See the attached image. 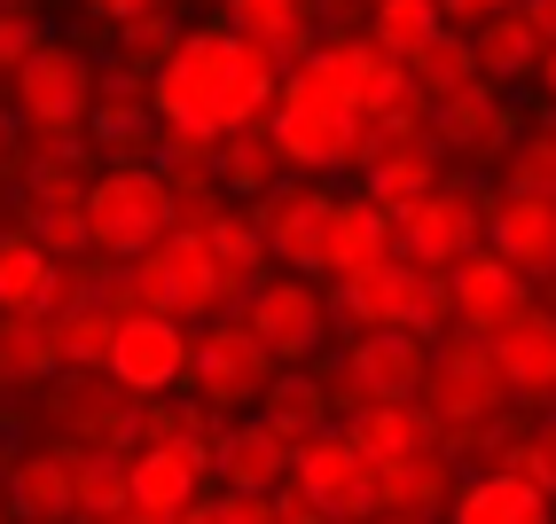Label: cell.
<instances>
[{
  "label": "cell",
  "instance_id": "1",
  "mask_svg": "<svg viewBox=\"0 0 556 524\" xmlns=\"http://www.w3.org/2000/svg\"><path fill=\"white\" fill-rule=\"evenodd\" d=\"M275 87H282L275 55L212 16V24H197V31H180L173 55L150 71V110H157L165 126H197V133L219 141L228 126L267 118V110H275Z\"/></svg>",
  "mask_w": 556,
  "mask_h": 524
},
{
  "label": "cell",
  "instance_id": "2",
  "mask_svg": "<svg viewBox=\"0 0 556 524\" xmlns=\"http://www.w3.org/2000/svg\"><path fill=\"white\" fill-rule=\"evenodd\" d=\"M267 126H275V141H282V165H290V172H314V180L345 172L353 133H361V110L345 102V87H338V71H329L321 48H314L306 63L282 71Z\"/></svg>",
  "mask_w": 556,
  "mask_h": 524
},
{
  "label": "cell",
  "instance_id": "3",
  "mask_svg": "<svg viewBox=\"0 0 556 524\" xmlns=\"http://www.w3.org/2000/svg\"><path fill=\"white\" fill-rule=\"evenodd\" d=\"M329 321L345 336H368V329H416V336H447L455 329V306H447V274H424L407 258H377L368 274H345L329 282Z\"/></svg>",
  "mask_w": 556,
  "mask_h": 524
},
{
  "label": "cell",
  "instance_id": "4",
  "mask_svg": "<svg viewBox=\"0 0 556 524\" xmlns=\"http://www.w3.org/2000/svg\"><path fill=\"white\" fill-rule=\"evenodd\" d=\"M173 228V196L157 165H94L87 180V235L102 258H141Z\"/></svg>",
  "mask_w": 556,
  "mask_h": 524
},
{
  "label": "cell",
  "instance_id": "5",
  "mask_svg": "<svg viewBox=\"0 0 556 524\" xmlns=\"http://www.w3.org/2000/svg\"><path fill=\"white\" fill-rule=\"evenodd\" d=\"M275 368H282V360L243 329V314H212V321L197 329V353H189V399H204L212 416L236 423V416H251V407L267 399Z\"/></svg>",
  "mask_w": 556,
  "mask_h": 524
},
{
  "label": "cell",
  "instance_id": "6",
  "mask_svg": "<svg viewBox=\"0 0 556 524\" xmlns=\"http://www.w3.org/2000/svg\"><path fill=\"white\" fill-rule=\"evenodd\" d=\"M40 407H48V423L63 431L55 446H87V455H134V416H141V399L110 376V368H63V376L40 384Z\"/></svg>",
  "mask_w": 556,
  "mask_h": 524
},
{
  "label": "cell",
  "instance_id": "7",
  "mask_svg": "<svg viewBox=\"0 0 556 524\" xmlns=\"http://www.w3.org/2000/svg\"><path fill=\"white\" fill-rule=\"evenodd\" d=\"M251 228L267 243V258L282 274H314L321 282V258H329V228H338V189H321L314 172L299 180H275L267 196H251Z\"/></svg>",
  "mask_w": 556,
  "mask_h": 524
},
{
  "label": "cell",
  "instance_id": "8",
  "mask_svg": "<svg viewBox=\"0 0 556 524\" xmlns=\"http://www.w3.org/2000/svg\"><path fill=\"white\" fill-rule=\"evenodd\" d=\"M424 376H431V336H416V329H368L345 345L338 368H321L329 407H345V416L361 399H416Z\"/></svg>",
  "mask_w": 556,
  "mask_h": 524
},
{
  "label": "cell",
  "instance_id": "9",
  "mask_svg": "<svg viewBox=\"0 0 556 524\" xmlns=\"http://www.w3.org/2000/svg\"><path fill=\"white\" fill-rule=\"evenodd\" d=\"M243 329H251L282 368H306L329 336H338V321H329V290H321L314 274H282V267L243 297Z\"/></svg>",
  "mask_w": 556,
  "mask_h": 524
},
{
  "label": "cell",
  "instance_id": "10",
  "mask_svg": "<svg viewBox=\"0 0 556 524\" xmlns=\"http://www.w3.org/2000/svg\"><path fill=\"white\" fill-rule=\"evenodd\" d=\"M392 243H400L407 267L447 274L455 258H470L478 243H486V196L463 189V180H439V189H424L416 204L392 219Z\"/></svg>",
  "mask_w": 556,
  "mask_h": 524
},
{
  "label": "cell",
  "instance_id": "11",
  "mask_svg": "<svg viewBox=\"0 0 556 524\" xmlns=\"http://www.w3.org/2000/svg\"><path fill=\"white\" fill-rule=\"evenodd\" d=\"M416 399L439 416V431L447 423H486V416H502V407H517L509 384H502V368H494V353H486V336H470V329L431 336V376H424Z\"/></svg>",
  "mask_w": 556,
  "mask_h": 524
},
{
  "label": "cell",
  "instance_id": "12",
  "mask_svg": "<svg viewBox=\"0 0 556 524\" xmlns=\"http://www.w3.org/2000/svg\"><path fill=\"white\" fill-rule=\"evenodd\" d=\"M290 485H299L306 501H321L338 524H368V516H377V462L345 438V423H329V431L290 446Z\"/></svg>",
  "mask_w": 556,
  "mask_h": 524
},
{
  "label": "cell",
  "instance_id": "13",
  "mask_svg": "<svg viewBox=\"0 0 556 524\" xmlns=\"http://www.w3.org/2000/svg\"><path fill=\"white\" fill-rule=\"evenodd\" d=\"M9 94L24 110V126H87V110H94V63L71 40H31V55L9 71Z\"/></svg>",
  "mask_w": 556,
  "mask_h": 524
},
{
  "label": "cell",
  "instance_id": "14",
  "mask_svg": "<svg viewBox=\"0 0 556 524\" xmlns=\"http://www.w3.org/2000/svg\"><path fill=\"white\" fill-rule=\"evenodd\" d=\"M126 267L157 297V314H173V321H212L219 314V267H212L197 228H165L141 258H126Z\"/></svg>",
  "mask_w": 556,
  "mask_h": 524
},
{
  "label": "cell",
  "instance_id": "15",
  "mask_svg": "<svg viewBox=\"0 0 556 524\" xmlns=\"http://www.w3.org/2000/svg\"><path fill=\"white\" fill-rule=\"evenodd\" d=\"M517 133H526V118L509 110L502 87H463L455 102H439V118H431V141H439V157H455L463 172H502V157L517 149Z\"/></svg>",
  "mask_w": 556,
  "mask_h": 524
},
{
  "label": "cell",
  "instance_id": "16",
  "mask_svg": "<svg viewBox=\"0 0 556 524\" xmlns=\"http://www.w3.org/2000/svg\"><path fill=\"white\" fill-rule=\"evenodd\" d=\"M189 353H197V329L173 321V314H134L110 336V376H118L134 399H157V392H189Z\"/></svg>",
  "mask_w": 556,
  "mask_h": 524
},
{
  "label": "cell",
  "instance_id": "17",
  "mask_svg": "<svg viewBox=\"0 0 556 524\" xmlns=\"http://www.w3.org/2000/svg\"><path fill=\"white\" fill-rule=\"evenodd\" d=\"M486 353H494V368H502L509 399L526 407V416H548V407H556V306H541V297H533L517 321H502V329L486 336Z\"/></svg>",
  "mask_w": 556,
  "mask_h": 524
},
{
  "label": "cell",
  "instance_id": "18",
  "mask_svg": "<svg viewBox=\"0 0 556 524\" xmlns=\"http://www.w3.org/2000/svg\"><path fill=\"white\" fill-rule=\"evenodd\" d=\"M447 306H455V329L470 336H494L502 321H517L533 306V282L509 267V258H494L486 243H478L470 258H455L447 267Z\"/></svg>",
  "mask_w": 556,
  "mask_h": 524
},
{
  "label": "cell",
  "instance_id": "19",
  "mask_svg": "<svg viewBox=\"0 0 556 524\" xmlns=\"http://www.w3.org/2000/svg\"><path fill=\"white\" fill-rule=\"evenodd\" d=\"M486 251L509 258V267L541 290L556 274V196H526V189L486 196Z\"/></svg>",
  "mask_w": 556,
  "mask_h": 524
},
{
  "label": "cell",
  "instance_id": "20",
  "mask_svg": "<svg viewBox=\"0 0 556 524\" xmlns=\"http://www.w3.org/2000/svg\"><path fill=\"white\" fill-rule=\"evenodd\" d=\"M212 477L228 494H282L290 485V438L267 416H236L212 446Z\"/></svg>",
  "mask_w": 556,
  "mask_h": 524
},
{
  "label": "cell",
  "instance_id": "21",
  "mask_svg": "<svg viewBox=\"0 0 556 524\" xmlns=\"http://www.w3.org/2000/svg\"><path fill=\"white\" fill-rule=\"evenodd\" d=\"M0 501L9 524H71V455L63 446H16L9 470H0Z\"/></svg>",
  "mask_w": 556,
  "mask_h": 524
},
{
  "label": "cell",
  "instance_id": "22",
  "mask_svg": "<svg viewBox=\"0 0 556 524\" xmlns=\"http://www.w3.org/2000/svg\"><path fill=\"white\" fill-rule=\"evenodd\" d=\"M204 477H212V462L197 455V446H134L126 455V501L165 524V516H180L204 494Z\"/></svg>",
  "mask_w": 556,
  "mask_h": 524
},
{
  "label": "cell",
  "instance_id": "23",
  "mask_svg": "<svg viewBox=\"0 0 556 524\" xmlns=\"http://www.w3.org/2000/svg\"><path fill=\"white\" fill-rule=\"evenodd\" d=\"M541 55H548V31H541V16L526 0H509V9L486 16V24H470V63H478L486 87H526L541 71Z\"/></svg>",
  "mask_w": 556,
  "mask_h": 524
},
{
  "label": "cell",
  "instance_id": "24",
  "mask_svg": "<svg viewBox=\"0 0 556 524\" xmlns=\"http://www.w3.org/2000/svg\"><path fill=\"white\" fill-rule=\"evenodd\" d=\"M439 524H556V501L509 470H463Z\"/></svg>",
  "mask_w": 556,
  "mask_h": 524
},
{
  "label": "cell",
  "instance_id": "25",
  "mask_svg": "<svg viewBox=\"0 0 556 524\" xmlns=\"http://www.w3.org/2000/svg\"><path fill=\"white\" fill-rule=\"evenodd\" d=\"M455 477H463V462L447 455V446H424V455H400V462H377V516L392 509V516H447V501H455Z\"/></svg>",
  "mask_w": 556,
  "mask_h": 524
},
{
  "label": "cell",
  "instance_id": "26",
  "mask_svg": "<svg viewBox=\"0 0 556 524\" xmlns=\"http://www.w3.org/2000/svg\"><path fill=\"white\" fill-rule=\"evenodd\" d=\"M219 24L243 31V40H258L275 55V71L306 63L321 48V24H314V0H219Z\"/></svg>",
  "mask_w": 556,
  "mask_h": 524
},
{
  "label": "cell",
  "instance_id": "27",
  "mask_svg": "<svg viewBox=\"0 0 556 524\" xmlns=\"http://www.w3.org/2000/svg\"><path fill=\"white\" fill-rule=\"evenodd\" d=\"M321 55H329V71H338V87H345V102L361 110V118H377L384 102L407 94V63L384 55L368 31H321Z\"/></svg>",
  "mask_w": 556,
  "mask_h": 524
},
{
  "label": "cell",
  "instance_id": "28",
  "mask_svg": "<svg viewBox=\"0 0 556 524\" xmlns=\"http://www.w3.org/2000/svg\"><path fill=\"white\" fill-rule=\"evenodd\" d=\"M345 438L361 446L368 462H400V455H424L439 446V416L424 399H361L345 416Z\"/></svg>",
  "mask_w": 556,
  "mask_h": 524
},
{
  "label": "cell",
  "instance_id": "29",
  "mask_svg": "<svg viewBox=\"0 0 556 524\" xmlns=\"http://www.w3.org/2000/svg\"><path fill=\"white\" fill-rule=\"evenodd\" d=\"M204 251H212V267H219V314H243V297L275 274V258H267V243H258L251 212H236V204L204 228Z\"/></svg>",
  "mask_w": 556,
  "mask_h": 524
},
{
  "label": "cell",
  "instance_id": "30",
  "mask_svg": "<svg viewBox=\"0 0 556 524\" xmlns=\"http://www.w3.org/2000/svg\"><path fill=\"white\" fill-rule=\"evenodd\" d=\"M392 212L377 196H338V228H329V258H321V282H345L368 274L377 258H392Z\"/></svg>",
  "mask_w": 556,
  "mask_h": 524
},
{
  "label": "cell",
  "instance_id": "31",
  "mask_svg": "<svg viewBox=\"0 0 556 524\" xmlns=\"http://www.w3.org/2000/svg\"><path fill=\"white\" fill-rule=\"evenodd\" d=\"M212 172H219V189H228V196H243V204H251V196H267L290 165H282L275 126H267V118H251V126H228V133H219Z\"/></svg>",
  "mask_w": 556,
  "mask_h": 524
},
{
  "label": "cell",
  "instance_id": "32",
  "mask_svg": "<svg viewBox=\"0 0 556 524\" xmlns=\"http://www.w3.org/2000/svg\"><path fill=\"white\" fill-rule=\"evenodd\" d=\"M439 180H447V157H439V141H384V157L361 172V196H377V204L400 219L424 189H439Z\"/></svg>",
  "mask_w": 556,
  "mask_h": 524
},
{
  "label": "cell",
  "instance_id": "33",
  "mask_svg": "<svg viewBox=\"0 0 556 524\" xmlns=\"http://www.w3.org/2000/svg\"><path fill=\"white\" fill-rule=\"evenodd\" d=\"M48 376H63L55 314H0V392H40Z\"/></svg>",
  "mask_w": 556,
  "mask_h": 524
},
{
  "label": "cell",
  "instance_id": "34",
  "mask_svg": "<svg viewBox=\"0 0 556 524\" xmlns=\"http://www.w3.org/2000/svg\"><path fill=\"white\" fill-rule=\"evenodd\" d=\"M55 258L31 243V228H0V314H48L55 306Z\"/></svg>",
  "mask_w": 556,
  "mask_h": 524
},
{
  "label": "cell",
  "instance_id": "35",
  "mask_svg": "<svg viewBox=\"0 0 556 524\" xmlns=\"http://www.w3.org/2000/svg\"><path fill=\"white\" fill-rule=\"evenodd\" d=\"M251 416H267L290 446L299 438H314V431H329V384H321V368H275V384H267V399L251 407Z\"/></svg>",
  "mask_w": 556,
  "mask_h": 524
},
{
  "label": "cell",
  "instance_id": "36",
  "mask_svg": "<svg viewBox=\"0 0 556 524\" xmlns=\"http://www.w3.org/2000/svg\"><path fill=\"white\" fill-rule=\"evenodd\" d=\"M87 149L102 165H157V110L150 102H94Z\"/></svg>",
  "mask_w": 556,
  "mask_h": 524
},
{
  "label": "cell",
  "instance_id": "37",
  "mask_svg": "<svg viewBox=\"0 0 556 524\" xmlns=\"http://www.w3.org/2000/svg\"><path fill=\"white\" fill-rule=\"evenodd\" d=\"M407 63V87H416L431 110L439 102H455L463 87H478V63H470V31H455V24H439L431 40L416 48V55H400Z\"/></svg>",
  "mask_w": 556,
  "mask_h": 524
},
{
  "label": "cell",
  "instance_id": "38",
  "mask_svg": "<svg viewBox=\"0 0 556 524\" xmlns=\"http://www.w3.org/2000/svg\"><path fill=\"white\" fill-rule=\"evenodd\" d=\"M87 165L71 157H24V180H16V219H40V212H79L87 204Z\"/></svg>",
  "mask_w": 556,
  "mask_h": 524
},
{
  "label": "cell",
  "instance_id": "39",
  "mask_svg": "<svg viewBox=\"0 0 556 524\" xmlns=\"http://www.w3.org/2000/svg\"><path fill=\"white\" fill-rule=\"evenodd\" d=\"M71 455V524L79 516H110V509H126V455H87V446H63Z\"/></svg>",
  "mask_w": 556,
  "mask_h": 524
},
{
  "label": "cell",
  "instance_id": "40",
  "mask_svg": "<svg viewBox=\"0 0 556 524\" xmlns=\"http://www.w3.org/2000/svg\"><path fill=\"white\" fill-rule=\"evenodd\" d=\"M165 172V196H173V228H212L219 212H228V189H219V172H212V157L204 165H157Z\"/></svg>",
  "mask_w": 556,
  "mask_h": 524
},
{
  "label": "cell",
  "instance_id": "41",
  "mask_svg": "<svg viewBox=\"0 0 556 524\" xmlns=\"http://www.w3.org/2000/svg\"><path fill=\"white\" fill-rule=\"evenodd\" d=\"M439 31V0H368V40L384 55H416Z\"/></svg>",
  "mask_w": 556,
  "mask_h": 524
},
{
  "label": "cell",
  "instance_id": "42",
  "mask_svg": "<svg viewBox=\"0 0 556 524\" xmlns=\"http://www.w3.org/2000/svg\"><path fill=\"white\" fill-rule=\"evenodd\" d=\"M110 336H118V321H110L102 306L55 314V353H63V368H110Z\"/></svg>",
  "mask_w": 556,
  "mask_h": 524
},
{
  "label": "cell",
  "instance_id": "43",
  "mask_svg": "<svg viewBox=\"0 0 556 524\" xmlns=\"http://www.w3.org/2000/svg\"><path fill=\"white\" fill-rule=\"evenodd\" d=\"M502 189L556 196V133H548V126H526V133H517V149L502 157Z\"/></svg>",
  "mask_w": 556,
  "mask_h": 524
},
{
  "label": "cell",
  "instance_id": "44",
  "mask_svg": "<svg viewBox=\"0 0 556 524\" xmlns=\"http://www.w3.org/2000/svg\"><path fill=\"white\" fill-rule=\"evenodd\" d=\"M173 40H180L173 9H141V16H126V24H110V48H118L126 63H141V71H157V63L173 55Z\"/></svg>",
  "mask_w": 556,
  "mask_h": 524
},
{
  "label": "cell",
  "instance_id": "45",
  "mask_svg": "<svg viewBox=\"0 0 556 524\" xmlns=\"http://www.w3.org/2000/svg\"><path fill=\"white\" fill-rule=\"evenodd\" d=\"M16 228H31V243H40L55 267L63 258H87L94 251V235H87V204L79 212H40V219H16Z\"/></svg>",
  "mask_w": 556,
  "mask_h": 524
},
{
  "label": "cell",
  "instance_id": "46",
  "mask_svg": "<svg viewBox=\"0 0 556 524\" xmlns=\"http://www.w3.org/2000/svg\"><path fill=\"white\" fill-rule=\"evenodd\" d=\"M31 40H40V24H31V0H0V79L31 55Z\"/></svg>",
  "mask_w": 556,
  "mask_h": 524
},
{
  "label": "cell",
  "instance_id": "47",
  "mask_svg": "<svg viewBox=\"0 0 556 524\" xmlns=\"http://www.w3.org/2000/svg\"><path fill=\"white\" fill-rule=\"evenodd\" d=\"M204 509H212V524H275V494H204Z\"/></svg>",
  "mask_w": 556,
  "mask_h": 524
},
{
  "label": "cell",
  "instance_id": "48",
  "mask_svg": "<svg viewBox=\"0 0 556 524\" xmlns=\"http://www.w3.org/2000/svg\"><path fill=\"white\" fill-rule=\"evenodd\" d=\"M275 524H338V516H329L321 501H306L299 485H282V494H275Z\"/></svg>",
  "mask_w": 556,
  "mask_h": 524
},
{
  "label": "cell",
  "instance_id": "49",
  "mask_svg": "<svg viewBox=\"0 0 556 524\" xmlns=\"http://www.w3.org/2000/svg\"><path fill=\"white\" fill-rule=\"evenodd\" d=\"M509 0H439V24H455V31H470V24H486V16H502Z\"/></svg>",
  "mask_w": 556,
  "mask_h": 524
},
{
  "label": "cell",
  "instance_id": "50",
  "mask_svg": "<svg viewBox=\"0 0 556 524\" xmlns=\"http://www.w3.org/2000/svg\"><path fill=\"white\" fill-rule=\"evenodd\" d=\"M533 446H541V470H548V501H556V407L533 423Z\"/></svg>",
  "mask_w": 556,
  "mask_h": 524
},
{
  "label": "cell",
  "instance_id": "51",
  "mask_svg": "<svg viewBox=\"0 0 556 524\" xmlns=\"http://www.w3.org/2000/svg\"><path fill=\"white\" fill-rule=\"evenodd\" d=\"M79 524H157V516H141V509L126 501V509H110V516H79Z\"/></svg>",
  "mask_w": 556,
  "mask_h": 524
},
{
  "label": "cell",
  "instance_id": "52",
  "mask_svg": "<svg viewBox=\"0 0 556 524\" xmlns=\"http://www.w3.org/2000/svg\"><path fill=\"white\" fill-rule=\"evenodd\" d=\"M533 79H541V94L556 102V40H548V55H541V71H533Z\"/></svg>",
  "mask_w": 556,
  "mask_h": 524
},
{
  "label": "cell",
  "instance_id": "53",
  "mask_svg": "<svg viewBox=\"0 0 556 524\" xmlns=\"http://www.w3.org/2000/svg\"><path fill=\"white\" fill-rule=\"evenodd\" d=\"M165 524H212V509H204V494H197L189 509H180V516H165Z\"/></svg>",
  "mask_w": 556,
  "mask_h": 524
},
{
  "label": "cell",
  "instance_id": "54",
  "mask_svg": "<svg viewBox=\"0 0 556 524\" xmlns=\"http://www.w3.org/2000/svg\"><path fill=\"white\" fill-rule=\"evenodd\" d=\"M526 9L541 16V31H548V40H556V0H526Z\"/></svg>",
  "mask_w": 556,
  "mask_h": 524
},
{
  "label": "cell",
  "instance_id": "55",
  "mask_svg": "<svg viewBox=\"0 0 556 524\" xmlns=\"http://www.w3.org/2000/svg\"><path fill=\"white\" fill-rule=\"evenodd\" d=\"M9 149H16V126H9V110H0V157H9Z\"/></svg>",
  "mask_w": 556,
  "mask_h": 524
},
{
  "label": "cell",
  "instance_id": "56",
  "mask_svg": "<svg viewBox=\"0 0 556 524\" xmlns=\"http://www.w3.org/2000/svg\"><path fill=\"white\" fill-rule=\"evenodd\" d=\"M368 524H431V516H392V509H384V516H368Z\"/></svg>",
  "mask_w": 556,
  "mask_h": 524
},
{
  "label": "cell",
  "instance_id": "57",
  "mask_svg": "<svg viewBox=\"0 0 556 524\" xmlns=\"http://www.w3.org/2000/svg\"><path fill=\"white\" fill-rule=\"evenodd\" d=\"M533 126H548V133H556V102H548V110H541V118H533Z\"/></svg>",
  "mask_w": 556,
  "mask_h": 524
},
{
  "label": "cell",
  "instance_id": "58",
  "mask_svg": "<svg viewBox=\"0 0 556 524\" xmlns=\"http://www.w3.org/2000/svg\"><path fill=\"white\" fill-rule=\"evenodd\" d=\"M0 524H9V501H0Z\"/></svg>",
  "mask_w": 556,
  "mask_h": 524
}]
</instances>
